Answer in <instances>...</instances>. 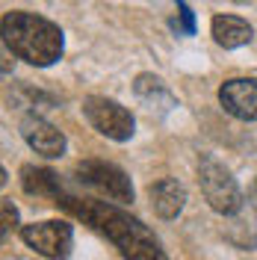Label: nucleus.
<instances>
[{
    "label": "nucleus",
    "instance_id": "nucleus-6",
    "mask_svg": "<svg viewBox=\"0 0 257 260\" xmlns=\"http://www.w3.org/2000/svg\"><path fill=\"white\" fill-rule=\"evenodd\" d=\"M24 243L36 248L39 254L50 260H65L71 254L74 245V231L68 222H36V225H24L21 231Z\"/></svg>",
    "mask_w": 257,
    "mask_h": 260
},
{
    "label": "nucleus",
    "instance_id": "nucleus-1",
    "mask_svg": "<svg viewBox=\"0 0 257 260\" xmlns=\"http://www.w3.org/2000/svg\"><path fill=\"white\" fill-rule=\"evenodd\" d=\"M68 213H74L77 219H83L86 225H92L98 234H104L110 243L118 245L124 260H169L163 254L157 237L148 228L127 216L124 210H118L107 201H95V198H74V195H59L56 198Z\"/></svg>",
    "mask_w": 257,
    "mask_h": 260
},
{
    "label": "nucleus",
    "instance_id": "nucleus-13",
    "mask_svg": "<svg viewBox=\"0 0 257 260\" xmlns=\"http://www.w3.org/2000/svg\"><path fill=\"white\" fill-rule=\"evenodd\" d=\"M175 30H177V32H183V36H192V32H195L192 9H189L183 0H177V21H175Z\"/></svg>",
    "mask_w": 257,
    "mask_h": 260
},
{
    "label": "nucleus",
    "instance_id": "nucleus-12",
    "mask_svg": "<svg viewBox=\"0 0 257 260\" xmlns=\"http://www.w3.org/2000/svg\"><path fill=\"white\" fill-rule=\"evenodd\" d=\"M133 89H136V95H139V98H148V95H169V92H166V86H163V80H160V77H154V74H139Z\"/></svg>",
    "mask_w": 257,
    "mask_h": 260
},
{
    "label": "nucleus",
    "instance_id": "nucleus-9",
    "mask_svg": "<svg viewBox=\"0 0 257 260\" xmlns=\"http://www.w3.org/2000/svg\"><path fill=\"white\" fill-rule=\"evenodd\" d=\"M148 195H151V207L160 219H175L186 204V189L175 178H163L157 183H151Z\"/></svg>",
    "mask_w": 257,
    "mask_h": 260
},
{
    "label": "nucleus",
    "instance_id": "nucleus-14",
    "mask_svg": "<svg viewBox=\"0 0 257 260\" xmlns=\"http://www.w3.org/2000/svg\"><path fill=\"white\" fill-rule=\"evenodd\" d=\"M0 213H3V237H9V231L18 225V210L12 207V201H9V198H3Z\"/></svg>",
    "mask_w": 257,
    "mask_h": 260
},
{
    "label": "nucleus",
    "instance_id": "nucleus-3",
    "mask_svg": "<svg viewBox=\"0 0 257 260\" xmlns=\"http://www.w3.org/2000/svg\"><path fill=\"white\" fill-rule=\"evenodd\" d=\"M198 180H201V192L207 198V204L222 216H234L242 210V192L237 186V180L231 178L222 162L216 157L204 154L198 160Z\"/></svg>",
    "mask_w": 257,
    "mask_h": 260
},
{
    "label": "nucleus",
    "instance_id": "nucleus-5",
    "mask_svg": "<svg viewBox=\"0 0 257 260\" xmlns=\"http://www.w3.org/2000/svg\"><path fill=\"white\" fill-rule=\"evenodd\" d=\"M77 178L86 183V186H92L95 192L107 195V198H113V201H133V183L130 178L113 166V162H101V160H83L77 166Z\"/></svg>",
    "mask_w": 257,
    "mask_h": 260
},
{
    "label": "nucleus",
    "instance_id": "nucleus-2",
    "mask_svg": "<svg viewBox=\"0 0 257 260\" xmlns=\"http://www.w3.org/2000/svg\"><path fill=\"white\" fill-rule=\"evenodd\" d=\"M3 45L18 59L30 65H53L62 56V30L42 15L33 12H6L3 15Z\"/></svg>",
    "mask_w": 257,
    "mask_h": 260
},
{
    "label": "nucleus",
    "instance_id": "nucleus-8",
    "mask_svg": "<svg viewBox=\"0 0 257 260\" xmlns=\"http://www.w3.org/2000/svg\"><path fill=\"white\" fill-rule=\"evenodd\" d=\"M21 136H24V142L36 151V154H42V157H62L65 154V136L62 130H56L50 121L45 118H39V115H27L24 121H21Z\"/></svg>",
    "mask_w": 257,
    "mask_h": 260
},
{
    "label": "nucleus",
    "instance_id": "nucleus-7",
    "mask_svg": "<svg viewBox=\"0 0 257 260\" xmlns=\"http://www.w3.org/2000/svg\"><path fill=\"white\" fill-rule=\"evenodd\" d=\"M219 104L234 118L257 121V77H237V80L222 83Z\"/></svg>",
    "mask_w": 257,
    "mask_h": 260
},
{
    "label": "nucleus",
    "instance_id": "nucleus-4",
    "mask_svg": "<svg viewBox=\"0 0 257 260\" xmlns=\"http://www.w3.org/2000/svg\"><path fill=\"white\" fill-rule=\"evenodd\" d=\"M83 115L89 118V124L98 133H104L107 139H115V142H127L133 136V130H136L133 115L110 98H98V95L86 98L83 101Z\"/></svg>",
    "mask_w": 257,
    "mask_h": 260
},
{
    "label": "nucleus",
    "instance_id": "nucleus-10",
    "mask_svg": "<svg viewBox=\"0 0 257 260\" xmlns=\"http://www.w3.org/2000/svg\"><path fill=\"white\" fill-rule=\"evenodd\" d=\"M251 24L248 21H242L237 15H216L213 18V39H216V45L219 48H242V45H248L251 42Z\"/></svg>",
    "mask_w": 257,
    "mask_h": 260
},
{
    "label": "nucleus",
    "instance_id": "nucleus-11",
    "mask_svg": "<svg viewBox=\"0 0 257 260\" xmlns=\"http://www.w3.org/2000/svg\"><path fill=\"white\" fill-rule=\"evenodd\" d=\"M21 183H24V189L30 195H53V198L62 195L59 178H56L50 169H33V166H27V169L21 172Z\"/></svg>",
    "mask_w": 257,
    "mask_h": 260
}]
</instances>
